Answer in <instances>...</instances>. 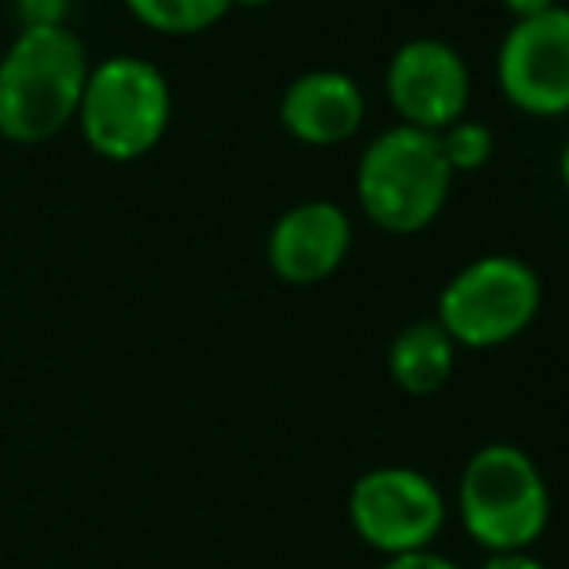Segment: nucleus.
Here are the masks:
<instances>
[{
    "label": "nucleus",
    "mask_w": 569,
    "mask_h": 569,
    "mask_svg": "<svg viewBox=\"0 0 569 569\" xmlns=\"http://www.w3.org/2000/svg\"><path fill=\"white\" fill-rule=\"evenodd\" d=\"M90 51L74 28H20L0 54V136L12 143L54 140L74 124Z\"/></svg>",
    "instance_id": "1"
},
{
    "label": "nucleus",
    "mask_w": 569,
    "mask_h": 569,
    "mask_svg": "<svg viewBox=\"0 0 569 569\" xmlns=\"http://www.w3.org/2000/svg\"><path fill=\"white\" fill-rule=\"evenodd\" d=\"M457 516H461L465 535L488 555L531 550L550 523L547 477L519 446H485L461 469Z\"/></svg>",
    "instance_id": "2"
},
{
    "label": "nucleus",
    "mask_w": 569,
    "mask_h": 569,
    "mask_svg": "<svg viewBox=\"0 0 569 569\" xmlns=\"http://www.w3.org/2000/svg\"><path fill=\"white\" fill-rule=\"evenodd\" d=\"M171 113V82L156 62L140 54H109L90 67L74 124L101 159L132 163L163 143Z\"/></svg>",
    "instance_id": "3"
},
{
    "label": "nucleus",
    "mask_w": 569,
    "mask_h": 569,
    "mask_svg": "<svg viewBox=\"0 0 569 569\" xmlns=\"http://www.w3.org/2000/svg\"><path fill=\"white\" fill-rule=\"evenodd\" d=\"M453 171L438 132L399 124L376 136L357 167V198L388 232H419L442 213Z\"/></svg>",
    "instance_id": "4"
},
{
    "label": "nucleus",
    "mask_w": 569,
    "mask_h": 569,
    "mask_svg": "<svg viewBox=\"0 0 569 569\" xmlns=\"http://www.w3.org/2000/svg\"><path fill=\"white\" fill-rule=\"evenodd\" d=\"M542 283L516 256H485L461 268L438 295V318L457 349H496L535 322Z\"/></svg>",
    "instance_id": "5"
},
{
    "label": "nucleus",
    "mask_w": 569,
    "mask_h": 569,
    "mask_svg": "<svg viewBox=\"0 0 569 569\" xmlns=\"http://www.w3.org/2000/svg\"><path fill=\"white\" fill-rule=\"evenodd\" d=\"M349 523L360 542L388 558L430 550L446 527V496L427 472L380 465L349 488Z\"/></svg>",
    "instance_id": "6"
},
{
    "label": "nucleus",
    "mask_w": 569,
    "mask_h": 569,
    "mask_svg": "<svg viewBox=\"0 0 569 569\" xmlns=\"http://www.w3.org/2000/svg\"><path fill=\"white\" fill-rule=\"evenodd\" d=\"M500 86L527 113L569 109V8H547L508 31L500 47Z\"/></svg>",
    "instance_id": "7"
},
{
    "label": "nucleus",
    "mask_w": 569,
    "mask_h": 569,
    "mask_svg": "<svg viewBox=\"0 0 569 569\" xmlns=\"http://www.w3.org/2000/svg\"><path fill=\"white\" fill-rule=\"evenodd\" d=\"M388 98L403 124L446 132L469 106V70L442 39H411L388 67Z\"/></svg>",
    "instance_id": "8"
},
{
    "label": "nucleus",
    "mask_w": 569,
    "mask_h": 569,
    "mask_svg": "<svg viewBox=\"0 0 569 569\" xmlns=\"http://www.w3.org/2000/svg\"><path fill=\"white\" fill-rule=\"evenodd\" d=\"M352 244V226L341 206L299 202L268 232V263L283 283L315 287L341 268Z\"/></svg>",
    "instance_id": "9"
},
{
    "label": "nucleus",
    "mask_w": 569,
    "mask_h": 569,
    "mask_svg": "<svg viewBox=\"0 0 569 569\" xmlns=\"http://www.w3.org/2000/svg\"><path fill=\"white\" fill-rule=\"evenodd\" d=\"M365 117V93L341 70H310L299 74L283 90L279 101V120L302 143H341L360 128Z\"/></svg>",
    "instance_id": "10"
},
{
    "label": "nucleus",
    "mask_w": 569,
    "mask_h": 569,
    "mask_svg": "<svg viewBox=\"0 0 569 569\" xmlns=\"http://www.w3.org/2000/svg\"><path fill=\"white\" fill-rule=\"evenodd\" d=\"M457 365V345L435 318L411 322L388 349V372L407 396H435L446 388Z\"/></svg>",
    "instance_id": "11"
},
{
    "label": "nucleus",
    "mask_w": 569,
    "mask_h": 569,
    "mask_svg": "<svg viewBox=\"0 0 569 569\" xmlns=\"http://www.w3.org/2000/svg\"><path fill=\"white\" fill-rule=\"evenodd\" d=\"M128 12L159 36H198L221 23L232 0H124Z\"/></svg>",
    "instance_id": "12"
},
{
    "label": "nucleus",
    "mask_w": 569,
    "mask_h": 569,
    "mask_svg": "<svg viewBox=\"0 0 569 569\" xmlns=\"http://www.w3.org/2000/svg\"><path fill=\"white\" fill-rule=\"evenodd\" d=\"M438 140H442V156L450 171H477L492 159V132L477 120H457L446 132H438Z\"/></svg>",
    "instance_id": "13"
},
{
    "label": "nucleus",
    "mask_w": 569,
    "mask_h": 569,
    "mask_svg": "<svg viewBox=\"0 0 569 569\" xmlns=\"http://www.w3.org/2000/svg\"><path fill=\"white\" fill-rule=\"evenodd\" d=\"M20 28H67L70 0H12Z\"/></svg>",
    "instance_id": "14"
},
{
    "label": "nucleus",
    "mask_w": 569,
    "mask_h": 569,
    "mask_svg": "<svg viewBox=\"0 0 569 569\" xmlns=\"http://www.w3.org/2000/svg\"><path fill=\"white\" fill-rule=\"evenodd\" d=\"M380 569H461L457 562H450L446 555H438L435 547L430 550H411V555H396L388 558Z\"/></svg>",
    "instance_id": "15"
},
{
    "label": "nucleus",
    "mask_w": 569,
    "mask_h": 569,
    "mask_svg": "<svg viewBox=\"0 0 569 569\" xmlns=\"http://www.w3.org/2000/svg\"><path fill=\"white\" fill-rule=\"evenodd\" d=\"M480 569H547V562H539L531 550H508V555H488Z\"/></svg>",
    "instance_id": "16"
},
{
    "label": "nucleus",
    "mask_w": 569,
    "mask_h": 569,
    "mask_svg": "<svg viewBox=\"0 0 569 569\" xmlns=\"http://www.w3.org/2000/svg\"><path fill=\"white\" fill-rule=\"evenodd\" d=\"M503 4H508L519 20H527V16H539V12H547V8H555V0H503Z\"/></svg>",
    "instance_id": "17"
},
{
    "label": "nucleus",
    "mask_w": 569,
    "mask_h": 569,
    "mask_svg": "<svg viewBox=\"0 0 569 569\" xmlns=\"http://www.w3.org/2000/svg\"><path fill=\"white\" fill-rule=\"evenodd\" d=\"M562 179H566V190H569V140H566V151H562Z\"/></svg>",
    "instance_id": "18"
},
{
    "label": "nucleus",
    "mask_w": 569,
    "mask_h": 569,
    "mask_svg": "<svg viewBox=\"0 0 569 569\" xmlns=\"http://www.w3.org/2000/svg\"><path fill=\"white\" fill-rule=\"evenodd\" d=\"M232 4H244V8H260V4H268V0H232Z\"/></svg>",
    "instance_id": "19"
}]
</instances>
